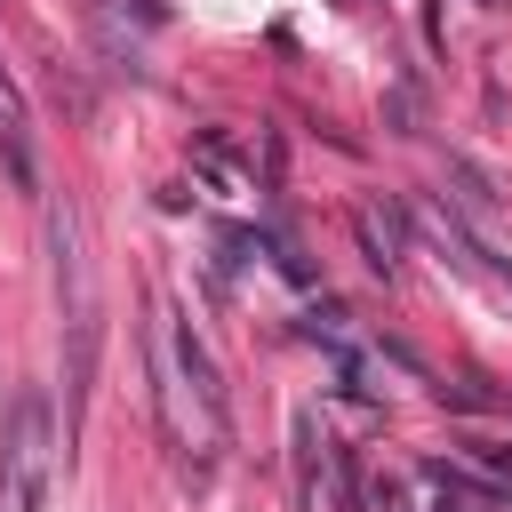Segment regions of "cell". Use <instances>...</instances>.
Wrapping results in <instances>:
<instances>
[{"mask_svg":"<svg viewBox=\"0 0 512 512\" xmlns=\"http://www.w3.org/2000/svg\"><path fill=\"white\" fill-rule=\"evenodd\" d=\"M480 8H496V0H480Z\"/></svg>","mask_w":512,"mask_h":512,"instance_id":"obj_3","label":"cell"},{"mask_svg":"<svg viewBox=\"0 0 512 512\" xmlns=\"http://www.w3.org/2000/svg\"><path fill=\"white\" fill-rule=\"evenodd\" d=\"M8 512H48V408L16 400V448H8Z\"/></svg>","mask_w":512,"mask_h":512,"instance_id":"obj_1","label":"cell"},{"mask_svg":"<svg viewBox=\"0 0 512 512\" xmlns=\"http://www.w3.org/2000/svg\"><path fill=\"white\" fill-rule=\"evenodd\" d=\"M168 336H176V368L192 376V400H200V416H208V432H224V384H216V360H208V344H200V336H192L184 320H176Z\"/></svg>","mask_w":512,"mask_h":512,"instance_id":"obj_2","label":"cell"}]
</instances>
